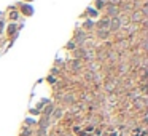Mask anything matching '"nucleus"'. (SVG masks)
<instances>
[{"label":"nucleus","mask_w":148,"mask_h":136,"mask_svg":"<svg viewBox=\"0 0 148 136\" xmlns=\"http://www.w3.org/2000/svg\"><path fill=\"white\" fill-rule=\"evenodd\" d=\"M119 24H121V19H119V18H112L108 27H112V31H116L119 27Z\"/></svg>","instance_id":"f257e3e1"},{"label":"nucleus","mask_w":148,"mask_h":136,"mask_svg":"<svg viewBox=\"0 0 148 136\" xmlns=\"http://www.w3.org/2000/svg\"><path fill=\"white\" fill-rule=\"evenodd\" d=\"M107 11H108V15H110L112 18H116V15H118V7L108 5V7H107Z\"/></svg>","instance_id":"f03ea898"},{"label":"nucleus","mask_w":148,"mask_h":136,"mask_svg":"<svg viewBox=\"0 0 148 136\" xmlns=\"http://www.w3.org/2000/svg\"><path fill=\"white\" fill-rule=\"evenodd\" d=\"M108 26H110V21H108V19H102V21H99V24H97V27H99V31H102V29H107Z\"/></svg>","instance_id":"7ed1b4c3"}]
</instances>
